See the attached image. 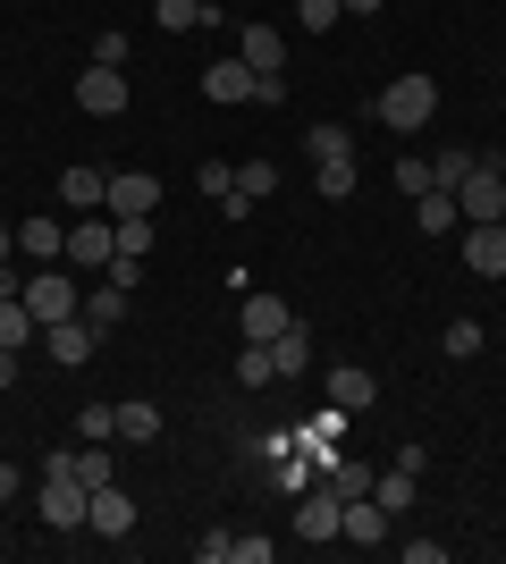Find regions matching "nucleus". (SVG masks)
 <instances>
[{
    "label": "nucleus",
    "instance_id": "1",
    "mask_svg": "<svg viewBox=\"0 0 506 564\" xmlns=\"http://www.w3.org/2000/svg\"><path fill=\"white\" fill-rule=\"evenodd\" d=\"M372 110H380V127H388V135H422V127L439 118V76H422V68L388 76Z\"/></svg>",
    "mask_w": 506,
    "mask_h": 564
},
{
    "label": "nucleus",
    "instance_id": "2",
    "mask_svg": "<svg viewBox=\"0 0 506 564\" xmlns=\"http://www.w3.org/2000/svg\"><path fill=\"white\" fill-rule=\"evenodd\" d=\"M25 312H34V329H51V321H76V312H85V295H76L68 286V270H25V295H18Z\"/></svg>",
    "mask_w": 506,
    "mask_h": 564
},
{
    "label": "nucleus",
    "instance_id": "3",
    "mask_svg": "<svg viewBox=\"0 0 506 564\" xmlns=\"http://www.w3.org/2000/svg\"><path fill=\"white\" fill-rule=\"evenodd\" d=\"M85 506H94V489H85L76 471L43 464V522H51V531H85Z\"/></svg>",
    "mask_w": 506,
    "mask_h": 564
},
{
    "label": "nucleus",
    "instance_id": "4",
    "mask_svg": "<svg viewBox=\"0 0 506 564\" xmlns=\"http://www.w3.org/2000/svg\"><path fill=\"white\" fill-rule=\"evenodd\" d=\"M101 212H110V219H152V212H161V177H152V169H110Z\"/></svg>",
    "mask_w": 506,
    "mask_h": 564
},
{
    "label": "nucleus",
    "instance_id": "5",
    "mask_svg": "<svg viewBox=\"0 0 506 564\" xmlns=\"http://www.w3.org/2000/svg\"><path fill=\"white\" fill-rule=\"evenodd\" d=\"M127 101H136L127 68H85V76H76V110H85V118H119Z\"/></svg>",
    "mask_w": 506,
    "mask_h": 564
},
{
    "label": "nucleus",
    "instance_id": "6",
    "mask_svg": "<svg viewBox=\"0 0 506 564\" xmlns=\"http://www.w3.org/2000/svg\"><path fill=\"white\" fill-rule=\"evenodd\" d=\"M43 346H51V362H60V371H85V362H94V346H101V329L76 312V321H51Z\"/></svg>",
    "mask_w": 506,
    "mask_h": 564
},
{
    "label": "nucleus",
    "instance_id": "7",
    "mask_svg": "<svg viewBox=\"0 0 506 564\" xmlns=\"http://www.w3.org/2000/svg\"><path fill=\"white\" fill-rule=\"evenodd\" d=\"M456 212H464V219H506V177H498V161H482V169L456 186Z\"/></svg>",
    "mask_w": 506,
    "mask_h": 564
},
{
    "label": "nucleus",
    "instance_id": "8",
    "mask_svg": "<svg viewBox=\"0 0 506 564\" xmlns=\"http://www.w3.org/2000/svg\"><path fill=\"white\" fill-rule=\"evenodd\" d=\"M60 261L110 270V261H119V228H110V219H76V228H68V253H60Z\"/></svg>",
    "mask_w": 506,
    "mask_h": 564
},
{
    "label": "nucleus",
    "instance_id": "9",
    "mask_svg": "<svg viewBox=\"0 0 506 564\" xmlns=\"http://www.w3.org/2000/svg\"><path fill=\"white\" fill-rule=\"evenodd\" d=\"M464 270H473V279H506V219H473V236H464Z\"/></svg>",
    "mask_w": 506,
    "mask_h": 564
},
{
    "label": "nucleus",
    "instance_id": "10",
    "mask_svg": "<svg viewBox=\"0 0 506 564\" xmlns=\"http://www.w3.org/2000/svg\"><path fill=\"white\" fill-rule=\"evenodd\" d=\"M85 531H101V540H127L136 531V497L110 480V489H94V506H85Z\"/></svg>",
    "mask_w": 506,
    "mask_h": 564
},
{
    "label": "nucleus",
    "instance_id": "11",
    "mask_svg": "<svg viewBox=\"0 0 506 564\" xmlns=\"http://www.w3.org/2000/svg\"><path fill=\"white\" fill-rule=\"evenodd\" d=\"M337 540H355V547H380V540H388V514H380V497H346V514H337Z\"/></svg>",
    "mask_w": 506,
    "mask_h": 564
},
{
    "label": "nucleus",
    "instance_id": "12",
    "mask_svg": "<svg viewBox=\"0 0 506 564\" xmlns=\"http://www.w3.org/2000/svg\"><path fill=\"white\" fill-rule=\"evenodd\" d=\"M203 101H219V110L254 101V68H245V59H219V68H203Z\"/></svg>",
    "mask_w": 506,
    "mask_h": 564
},
{
    "label": "nucleus",
    "instance_id": "13",
    "mask_svg": "<svg viewBox=\"0 0 506 564\" xmlns=\"http://www.w3.org/2000/svg\"><path fill=\"white\" fill-rule=\"evenodd\" d=\"M18 253H25V261H60V253H68V228H60L51 212L18 219Z\"/></svg>",
    "mask_w": 506,
    "mask_h": 564
},
{
    "label": "nucleus",
    "instance_id": "14",
    "mask_svg": "<svg viewBox=\"0 0 506 564\" xmlns=\"http://www.w3.org/2000/svg\"><path fill=\"white\" fill-rule=\"evenodd\" d=\"M245 68H254V76H279V68H288V34L254 18V25H245Z\"/></svg>",
    "mask_w": 506,
    "mask_h": 564
},
{
    "label": "nucleus",
    "instance_id": "15",
    "mask_svg": "<svg viewBox=\"0 0 506 564\" xmlns=\"http://www.w3.org/2000/svg\"><path fill=\"white\" fill-rule=\"evenodd\" d=\"M372 397H380V379L363 371V362H337V371H330V404H337V413H363Z\"/></svg>",
    "mask_w": 506,
    "mask_h": 564
},
{
    "label": "nucleus",
    "instance_id": "16",
    "mask_svg": "<svg viewBox=\"0 0 506 564\" xmlns=\"http://www.w3.org/2000/svg\"><path fill=\"white\" fill-rule=\"evenodd\" d=\"M288 321H295V312L279 304V295H245V346H270Z\"/></svg>",
    "mask_w": 506,
    "mask_h": 564
},
{
    "label": "nucleus",
    "instance_id": "17",
    "mask_svg": "<svg viewBox=\"0 0 506 564\" xmlns=\"http://www.w3.org/2000/svg\"><path fill=\"white\" fill-rule=\"evenodd\" d=\"M456 194H448V186H431V194H413V228H422V236H456Z\"/></svg>",
    "mask_w": 506,
    "mask_h": 564
},
{
    "label": "nucleus",
    "instance_id": "18",
    "mask_svg": "<svg viewBox=\"0 0 506 564\" xmlns=\"http://www.w3.org/2000/svg\"><path fill=\"white\" fill-rule=\"evenodd\" d=\"M313 186H321V203H346V194L363 186V169H355V152H330V161H313Z\"/></svg>",
    "mask_w": 506,
    "mask_h": 564
},
{
    "label": "nucleus",
    "instance_id": "19",
    "mask_svg": "<svg viewBox=\"0 0 506 564\" xmlns=\"http://www.w3.org/2000/svg\"><path fill=\"white\" fill-rule=\"evenodd\" d=\"M270 362H279V379H304V371H313V337L288 321V329L270 337Z\"/></svg>",
    "mask_w": 506,
    "mask_h": 564
},
{
    "label": "nucleus",
    "instance_id": "20",
    "mask_svg": "<svg viewBox=\"0 0 506 564\" xmlns=\"http://www.w3.org/2000/svg\"><path fill=\"white\" fill-rule=\"evenodd\" d=\"M119 438H127V447H152V438H161V404H152V397H127L119 404Z\"/></svg>",
    "mask_w": 506,
    "mask_h": 564
},
{
    "label": "nucleus",
    "instance_id": "21",
    "mask_svg": "<svg viewBox=\"0 0 506 564\" xmlns=\"http://www.w3.org/2000/svg\"><path fill=\"white\" fill-rule=\"evenodd\" d=\"M413 489H422V480H413L406 464H397V471H372V497H380V514H406Z\"/></svg>",
    "mask_w": 506,
    "mask_h": 564
},
{
    "label": "nucleus",
    "instance_id": "22",
    "mask_svg": "<svg viewBox=\"0 0 506 564\" xmlns=\"http://www.w3.org/2000/svg\"><path fill=\"white\" fill-rule=\"evenodd\" d=\"M101 194H110V169H68V177H60V203H85V212H94Z\"/></svg>",
    "mask_w": 506,
    "mask_h": 564
},
{
    "label": "nucleus",
    "instance_id": "23",
    "mask_svg": "<svg viewBox=\"0 0 506 564\" xmlns=\"http://www.w3.org/2000/svg\"><path fill=\"white\" fill-rule=\"evenodd\" d=\"M85 321H94V329H119V321H127V286L119 279L94 286V295H85Z\"/></svg>",
    "mask_w": 506,
    "mask_h": 564
},
{
    "label": "nucleus",
    "instance_id": "24",
    "mask_svg": "<svg viewBox=\"0 0 506 564\" xmlns=\"http://www.w3.org/2000/svg\"><path fill=\"white\" fill-rule=\"evenodd\" d=\"M152 18H161L169 34H186V25H212L219 9H203V0H152Z\"/></svg>",
    "mask_w": 506,
    "mask_h": 564
},
{
    "label": "nucleus",
    "instance_id": "25",
    "mask_svg": "<svg viewBox=\"0 0 506 564\" xmlns=\"http://www.w3.org/2000/svg\"><path fill=\"white\" fill-rule=\"evenodd\" d=\"M473 169H482V161H473L464 143H448V152H439V161H431V186H448V194H456L464 177H473Z\"/></svg>",
    "mask_w": 506,
    "mask_h": 564
},
{
    "label": "nucleus",
    "instance_id": "26",
    "mask_svg": "<svg viewBox=\"0 0 506 564\" xmlns=\"http://www.w3.org/2000/svg\"><path fill=\"white\" fill-rule=\"evenodd\" d=\"M439 346H448V362H473V354L489 346V329H482V321H448V337H439Z\"/></svg>",
    "mask_w": 506,
    "mask_h": 564
},
{
    "label": "nucleus",
    "instance_id": "27",
    "mask_svg": "<svg viewBox=\"0 0 506 564\" xmlns=\"http://www.w3.org/2000/svg\"><path fill=\"white\" fill-rule=\"evenodd\" d=\"M34 337H43V329H34V312H25V304H0V346H9V354H25Z\"/></svg>",
    "mask_w": 506,
    "mask_h": 564
},
{
    "label": "nucleus",
    "instance_id": "28",
    "mask_svg": "<svg viewBox=\"0 0 506 564\" xmlns=\"http://www.w3.org/2000/svg\"><path fill=\"white\" fill-rule=\"evenodd\" d=\"M270 379H279L270 346H245V354H237V388H270Z\"/></svg>",
    "mask_w": 506,
    "mask_h": 564
},
{
    "label": "nucleus",
    "instance_id": "29",
    "mask_svg": "<svg viewBox=\"0 0 506 564\" xmlns=\"http://www.w3.org/2000/svg\"><path fill=\"white\" fill-rule=\"evenodd\" d=\"M119 228V261H144L152 253V219H110Z\"/></svg>",
    "mask_w": 506,
    "mask_h": 564
},
{
    "label": "nucleus",
    "instance_id": "30",
    "mask_svg": "<svg viewBox=\"0 0 506 564\" xmlns=\"http://www.w3.org/2000/svg\"><path fill=\"white\" fill-rule=\"evenodd\" d=\"M76 438H119V404H85V413H76Z\"/></svg>",
    "mask_w": 506,
    "mask_h": 564
},
{
    "label": "nucleus",
    "instance_id": "31",
    "mask_svg": "<svg viewBox=\"0 0 506 564\" xmlns=\"http://www.w3.org/2000/svg\"><path fill=\"white\" fill-rule=\"evenodd\" d=\"M194 186L212 194V203H228V194H237V169H228V161H203V169H194Z\"/></svg>",
    "mask_w": 506,
    "mask_h": 564
},
{
    "label": "nucleus",
    "instance_id": "32",
    "mask_svg": "<svg viewBox=\"0 0 506 564\" xmlns=\"http://www.w3.org/2000/svg\"><path fill=\"white\" fill-rule=\"evenodd\" d=\"M337 18H346V9H337V0H295V25H304V34H330Z\"/></svg>",
    "mask_w": 506,
    "mask_h": 564
},
{
    "label": "nucleus",
    "instance_id": "33",
    "mask_svg": "<svg viewBox=\"0 0 506 564\" xmlns=\"http://www.w3.org/2000/svg\"><path fill=\"white\" fill-rule=\"evenodd\" d=\"M94 68H127V34L110 25V34H94Z\"/></svg>",
    "mask_w": 506,
    "mask_h": 564
},
{
    "label": "nucleus",
    "instance_id": "34",
    "mask_svg": "<svg viewBox=\"0 0 506 564\" xmlns=\"http://www.w3.org/2000/svg\"><path fill=\"white\" fill-rule=\"evenodd\" d=\"M304 143H313V161H330V152H355V135H346V127H313Z\"/></svg>",
    "mask_w": 506,
    "mask_h": 564
},
{
    "label": "nucleus",
    "instance_id": "35",
    "mask_svg": "<svg viewBox=\"0 0 506 564\" xmlns=\"http://www.w3.org/2000/svg\"><path fill=\"white\" fill-rule=\"evenodd\" d=\"M194 556H203V564H237V531H212V540H194Z\"/></svg>",
    "mask_w": 506,
    "mask_h": 564
},
{
    "label": "nucleus",
    "instance_id": "36",
    "mask_svg": "<svg viewBox=\"0 0 506 564\" xmlns=\"http://www.w3.org/2000/svg\"><path fill=\"white\" fill-rule=\"evenodd\" d=\"M397 186H406V194H431V161H397Z\"/></svg>",
    "mask_w": 506,
    "mask_h": 564
},
{
    "label": "nucleus",
    "instance_id": "37",
    "mask_svg": "<svg viewBox=\"0 0 506 564\" xmlns=\"http://www.w3.org/2000/svg\"><path fill=\"white\" fill-rule=\"evenodd\" d=\"M406 564H448V540H406Z\"/></svg>",
    "mask_w": 506,
    "mask_h": 564
},
{
    "label": "nucleus",
    "instance_id": "38",
    "mask_svg": "<svg viewBox=\"0 0 506 564\" xmlns=\"http://www.w3.org/2000/svg\"><path fill=\"white\" fill-rule=\"evenodd\" d=\"M25 295V270H9V261H0V304H18Z\"/></svg>",
    "mask_w": 506,
    "mask_h": 564
},
{
    "label": "nucleus",
    "instance_id": "39",
    "mask_svg": "<svg viewBox=\"0 0 506 564\" xmlns=\"http://www.w3.org/2000/svg\"><path fill=\"white\" fill-rule=\"evenodd\" d=\"M337 9H346V18H380L388 0H337Z\"/></svg>",
    "mask_w": 506,
    "mask_h": 564
},
{
    "label": "nucleus",
    "instance_id": "40",
    "mask_svg": "<svg viewBox=\"0 0 506 564\" xmlns=\"http://www.w3.org/2000/svg\"><path fill=\"white\" fill-rule=\"evenodd\" d=\"M0 388H18V354L0 346Z\"/></svg>",
    "mask_w": 506,
    "mask_h": 564
},
{
    "label": "nucleus",
    "instance_id": "41",
    "mask_svg": "<svg viewBox=\"0 0 506 564\" xmlns=\"http://www.w3.org/2000/svg\"><path fill=\"white\" fill-rule=\"evenodd\" d=\"M9 497H18V464H0V506H9Z\"/></svg>",
    "mask_w": 506,
    "mask_h": 564
},
{
    "label": "nucleus",
    "instance_id": "42",
    "mask_svg": "<svg viewBox=\"0 0 506 564\" xmlns=\"http://www.w3.org/2000/svg\"><path fill=\"white\" fill-rule=\"evenodd\" d=\"M0 261H18V228H0Z\"/></svg>",
    "mask_w": 506,
    "mask_h": 564
},
{
    "label": "nucleus",
    "instance_id": "43",
    "mask_svg": "<svg viewBox=\"0 0 506 564\" xmlns=\"http://www.w3.org/2000/svg\"><path fill=\"white\" fill-rule=\"evenodd\" d=\"M203 9H219V0H203Z\"/></svg>",
    "mask_w": 506,
    "mask_h": 564
},
{
    "label": "nucleus",
    "instance_id": "44",
    "mask_svg": "<svg viewBox=\"0 0 506 564\" xmlns=\"http://www.w3.org/2000/svg\"><path fill=\"white\" fill-rule=\"evenodd\" d=\"M498 177H506V161H498Z\"/></svg>",
    "mask_w": 506,
    "mask_h": 564
}]
</instances>
